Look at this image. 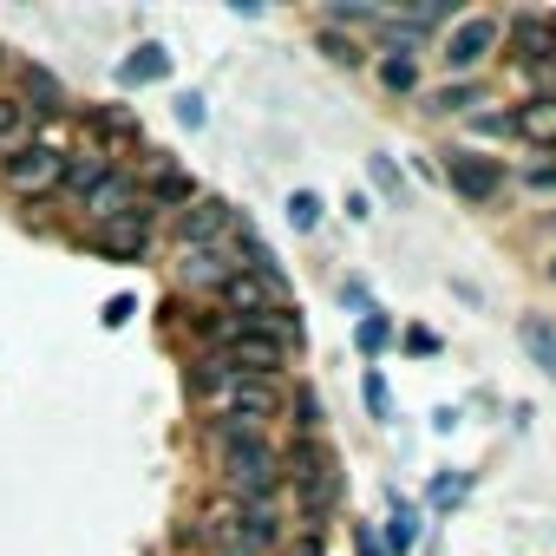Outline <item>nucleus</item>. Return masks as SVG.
<instances>
[{
  "instance_id": "1",
  "label": "nucleus",
  "mask_w": 556,
  "mask_h": 556,
  "mask_svg": "<svg viewBox=\"0 0 556 556\" xmlns=\"http://www.w3.org/2000/svg\"><path fill=\"white\" fill-rule=\"evenodd\" d=\"M295 341H302V328L289 321V315H275V321H262V328H223V361L242 374V380H275L289 361H295Z\"/></svg>"
},
{
  "instance_id": "2",
  "label": "nucleus",
  "mask_w": 556,
  "mask_h": 556,
  "mask_svg": "<svg viewBox=\"0 0 556 556\" xmlns=\"http://www.w3.org/2000/svg\"><path fill=\"white\" fill-rule=\"evenodd\" d=\"M203 406H210L216 439H262L268 419L282 413V393H275V380H242V374H229Z\"/></svg>"
},
{
  "instance_id": "3",
  "label": "nucleus",
  "mask_w": 556,
  "mask_h": 556,
  "mask_svg": "<svg viewBox=\"0 0 556 556\" xmlns=\"http://www.w3.org/2000/svg\"><path fill=\"white\" fill-rule=\"evenodd\" d=\"M216 458H223V484L236 504H275V491H282V452L262 439H216Z\"/></svg>"
},
{
  "instance_id": "4",
  "label": "nucleus",
  "mask_w": 556,
  "mask_h": 556,
  "mask_svg": "<svg viewBox=\"0 0 556 556\" xmlns=\"http://www.w3.org/2000/svg\"><path fill=\"white\" fill-rule=\"evenodd\" d=\"M275 536H282V510H275V504H229V510L210 517L216 556H262Z\"/></svg>"
},
{
  "instance_id": "5",
  "label": "nucleus",
  "mask_w": 556,
  "mask_h": 556,
  "mask_svg": "<svg viewBox=\"0 0 556 556\" xmlns=\"http://www.w3.org/2000/svg\"><path fill=\"white\" fill-rule=\"evenodd\" d=\"M60 170H66V151L34 138L27 151H14L8 164H0V184H8L14 197H47V190H60Z\"/></svg>"
},
{
  "instance_id": "6",
  "label": "nucleus",
  "mask_w": 556,
  "mask_h": 556,
  "mask_svg": "<svg viewBox=\"0 0 556 556\" xmlns=\"http://www.w3.org/2000/svg\"><path fill=\"white\" fill-rule=\"evenodd\" d=\"M242 223H236V210L223 203V197H190L184 203V216H177V242L184 249H210V242H229Z\"/></svg>"
},
{
  "instance_id": "7",
  "label": "nucleus",
  "mask_w": 556,
  "mask_h": 556,
  "mask_svg": "<svg viewBox=\"0 0 556 556\" xmlns=\"http://www.w3.org/2000/svg\"><path fill=\"white\" fill-rule=\"evenodd\" d=\"M138 203H144V190H138V177H131V170H118V164H112V170L79 197V210H86L99 229H105V223H118V216H131Z\"/></svg>"
},
{
  "instance_id": "8",
  "label": "nucleus",
  "mask_w": 556,
  "mask_h": 556,
  "mask_svg": "<svg viewBox=\"0 0 556 556\" xmlns=\"http://www.w3.org/2000/svg\"><path fill=\"white\" fill-rule=\"evenodd\" d=\"M491 47H497V21H484V14H478V21H458V27H452V40H445V53H439V60H445V73H458V79H465L471 66H484V53H491Z\"/></svg>"
},
{
  "instance_id": "9",
  "label": "nucleus",
  "mask_w": 556,
  "mask_h": 556,
  "mask_svg": "<svg viewBox=\"0 0 556 556\" xmlns=\"http://www.w3.org/2000/svg\"><path fill=\"white\" fill-rule=\"evenodd\" d=\"M236 268H242V262L229 255V242H210V249H184L177 282H190V289H216V295H223V282H229Z\"/></svg>"
},
{
  "instance_id": "10",
  "label": "nucleus",
  "mask_w": 556,
  "mask_h": 556,
  "mask_svg": "<svg viewBox=\"0 0 556 556\" xmlns=\"http://www.w3.org/2000/svg\"><path fill=\"white\" fill-rule=\"evenodd\" d=\"M445 170H452V190H458L465 203H491V197H497V184H504L497 157H471V151H452V157H445Z\"/></svg>"
},
{
  "instance_id": "11",
  "label": "nucleus",
  "mask_w": 556,
  "mask_h": 556,
  "mask_svg": "<svg viewBox=\"0 0 556 556\" xmlns=\"http://www.w3.org/2000/svg\"><path fill=\"white\" fill-rule=\"evenodd\" d=\"M14 79H21V92H14V99H21L34 118H40V112H66V86H60V73H47L40 60H21V66H14Z\"/></svg>"
},
{
  "instance_id": "12",
  "label": "nucleus",
  "mask_w": 556,
  "mask_h": 556,
  "mask_svg": "<svg viewBox=\"0 0 556 556\" xmlns=\"http://www.w3.org/2000/svg\"><path fill=\"white\" fill-rule=\"evenodd\" d=\"M151 216H157V203L144 197L131 216H118V223L99 229V249H105V255H144V242H151Z\"/></svg>"
},
{
  "instance_id": "13",
  "label": "nucleus",
  "mask_w": 556,
  "mask_h": 556,
  "mask_svg": "<svg viewBox=\"0 0 556 556\" xmlns=\"http://www.w3.org/2000/svg\"><path fill=\"white\" fill-rule=\"evenodd\" d=\"M510 34H517V47H523V66H549V60H556V21H549V14H517Z\"/></svg>"
},
{
  "instance_id": "14",
  "label": "nucleus",
  "mask_w": 556,
  "mask_h": 556,
  "mask_svg": "<svg viewBox=\"0 0 556 556\" xmlns=\"http://www.w3.org/2000/svg\"><path fill=\"white\" fill-rule=\"evenodd\" d=\"M510 138L556 144V92H536L530 105H517V112H510Z\"/></svg>"
},
{
  "instance_id": "15",
  "label": "nucleus",
  "mask_w": 556,
  "mask_h": 556,
  "mask_svg": "<svg viewBox=\"0 0 556 556\" xmlns=\"http://www.w3.org/2000/svg\"><path fill=\"white\" fill-rule=\"evenodd\" d=\"M27 144H34V112L14 92H0V164H8L14 151H27Z\"/></svg>"
},
{
  "instance_id": "16",
  "label": "nucleus",
  "mask_w": 556,
  "mask_h": 556,
  "mask_svg": "<svg viewBox=\"0 0 556 556\" xmlns=\"http://www.w3.org/2000/svg\"><path fill=\"white\" fill-rule=\"evenodd\" d=\"M112 170V157L105 151H66V170H60V190H73V197H86L99 177Z\"/></svg>"
},
{
  "instance_id": "17",
  "label": "nucleus",
  "mask_w": 556,
  "mask_h": 556,
  "mask_svg": "<svg viewBox=\"0 0 556 556\" xmlns=\"http://www.w3.org/2000/svg\"><path fill=\"white\" fill-rule=\"evenodd\" d=\"M523 348H530V361L543 367V380L556 387V328H549V315H523Z\"/></svg>"
},
{
  "instance_id": "18",
  "label": "nucleus",
  "mask_w": 556,
  "mask_h": 556,
  "mask_svg": "<svg viewBox=\"0 0 556 556\" xmlns=\"http://www.w3.org/2000/svg\"><path fill=\"white\" fill-rule=\"evenodd\" d=\"M164 73H170V53H164L157 40L131 47V60L118 66V79H125V86H151V79H164Z\"/></svg>"
},
{
  "instance_id": "19",
  "label": "nucleus",
  "mask_w": 556,
  "mask_h": 556,
  "mask_svg": "<svg viewBox=\"0 0 556 556\" xmlns=\"http://www.w3.org/2000/svg\"><path fill=\"white\" fill-rule=\"evenodd\" d=\"M380 79H387L393 92H413V86H419V60H413V53H393V60L380 66Z\"/></svg>"
},
{
  "instance_id": "20",
  "label": "nucleus",
  "mask_w": 556,
  "mask_h": 556,
  "mask_svg": "<svg viewBox=\"0 0 556 556\" xmlns=\"http://www.w3.org/2000/svg\"><path fill=\"white\" fill-rule=\"evenodd\" d=\"M92 131H99V138H131L138 118H131L125 105H112V112H92Z\"/></svg>"
},
{
  "instance_id": "21",
  "label": "nucleus",
  "mask_w": 556,
  "mask_h": 556,
  "mask_svg": "<svg viewBox=\"0 0 556 556\" xmlns=\"http://www.w3.org/2000/svg\"><path fill=\"white\" fill-rule=\"evenodd\" d=\"M354 341H361V354H380V348L393 341V321H387V315H367V321L354 328Z\"/></svg>"
},
{
  "instance_id": "22",
  "label": "nucleus",
  "mask_w": 556,
  "mask_h": 556,
  "mask_svg": "<svg viewBox=\"0 0 556 556\" xmlns=\"http://www.w3.org/2000/svg\"><path fill=\"white\" fill-rule=\"evenodd\" d=\"M151 197H157V203H164V197H170V203H190L197 190H190V177H184V170H157V184H151Z\"/></svg>"
},
{
  "instance_id": "23",
  "label": "nucleus",
  "mask_w": 556,
  "mask_h": 556,
  "mask_svg": "<svg viewBox=\"0 0 556 556\" xmlns=\"http://www.w3.org/2000/svg\"><path fill=\"white\" fill-rule=\"evenodd\" d=\"M413 536H419V517L413 510H393L387 517V549H413Z\"/></svg>"
},
{
  "instance_id": "24",
  "label": "nucleus",
  "mask_w": 556,
  "mask_h": 556,
  "mask_svg": "<svg viewBox=\"0 0 556 556\" xmlns=\"http://www.w3.org/2000/svg\"><path fill=\"white\" fill-rule=\"evenodd\" d=\"M465 105H471V86H445L426 99V112H465Z\"/></svg>"
},
{
  "instance_id": "25",
  "label": "nucleus",
  "mask_w": 556,
  "mask_h": 556,
  "mask_svg": "<svg viewBox=\"0 0 556 556\" xmlns=\"http://www.w3.org/2000/svg\"><path fill=\"white\" fill-rule=\"evenodd\" d=\"M315 216H321V203H315L308 190H295V197H289V223H295V229H315Z\"/></svg>"
},
{
  "instance_id": "26",
  "label": "nucleus",
  "mask_w": 556,
  "mask_h": 556,
  "mask_svg": "<svg viewBox=\"0 0 556 556\" xmlns=\"http://www.w3.org/2000/svg\"><path fill=\"white\" fill-rule=\"evenodd\" d=\"M361 393H367L374 419H393V393H387V380H380V374H367V387H361Z\"/></svg>"
},
{
  "instance_id": "27",
  "label": "nucleus",
  "mask_w": 556,
  "mask_h": 556,
  "mask_svg": "<svg viewBox=\"0 0 556 556\" xmlns=\"http://www.w3.org/2000/svg\"><path fill=\"white\" fill-rule=\"evenodd\" d=\"M295 426H302V439H315V426H321V406H315V393H295Z\"/></svg>"
},
{
  "instance_id": "28",
  "label": "nucleus",
  "mask_w": 556,
  "mask_h": 556,
  "mask_svg": "<svg viewBox=\"0 0 556 556\" xmlns=\"http://www.w3.org/2000/svg\"><path fill=\"white\" fill-rule=\"evenodd\" d=\"M177 118L197 131V125H203V99H197V92H184V99H177Z\"/></svg>"
},
{
  "instance_id": "29",
  "label": "nucleus",
  "mask_w": 556,
  "mask_h": 556,
  "mask_svg": "<svg viewBox=\"0 0 556 556\" xmlns=\"http://www.w3.org/2000/svg\"><path fill=\"white\" fill-rule=\"evenodd\" d=\"M458 491H465V478H458V471H445V478H439V484H432V504H452V497H458Z\"/></svg>"
},
{
  "instance_id": "30",
  "label": "nucleus",
  "mask_w": 556,
  "mask_h": 556,
  "mask_svg": "<svg viewBox=\"0 0 556 556\" xmlns=\"http://www.w3.org/2000/svg\"><path fill=\"white\" fill-rule=\"evenodd\" d=\"M321 47H328V60H341V66H354V60H361V53H354V47H348V40H341V34H328V40H321Z\"/></svg>"
},
{
  "instance_id": "31",
  "label": "nucleus",
  "mask_w": 556,
  "mask_h": 556,
  "mask_svg": "<svg viewBox=\"0 0 556 556\" xmlns=\"http://www.w3.org/2000/svg\"><path fill=\"white\" fill-rule=\"evenodd\" d=\"M406 348H413V354H432V348H439V334H426V328H413V334H406Z\"/></svg>"
},
{
  "instance_id": "32",
  "label": "nucleus",
  "mask_w": 556,
  "mask_h": 556,
  "mask_svg": "<svg viewBox=\"0 0 556 556\" xmlns=\"http://www.w3.org/2000/svg\"><path fill=\"white\" fill-rule=\"evenodd\" d=\"M354 549H361V556H387V543H380L374 530H361V543H354Z\"/></svg>"
},
{
  "instance_id": "33",
  "label": "nucleus",
  "mask_w": 556,
  "mask_h": 556,
  "mask_svg": "<svg viewBox=\"0 0 556 556\" xmlns=\"http://www.w3.org/2000/svg\"><path fill=\"white\" fill-rule=\"evenodd\" d=\"M549 282H556V255H549Z\"/></svg>"
},
{
  "instance_id": "34",
  "label": "nucleus",
  "mask_w": 556,
  "mask_h": 556,
  "mask_svg": "<svg viewBox=\"0 0 556 556\" xmlns=\"http://www.w3.org/2000/svg\"><path fill=\"white\" fill-rule=\"evenodd\" d=\"M549 229H556V210H549Z\"/></svg>"
}]
</instances>
